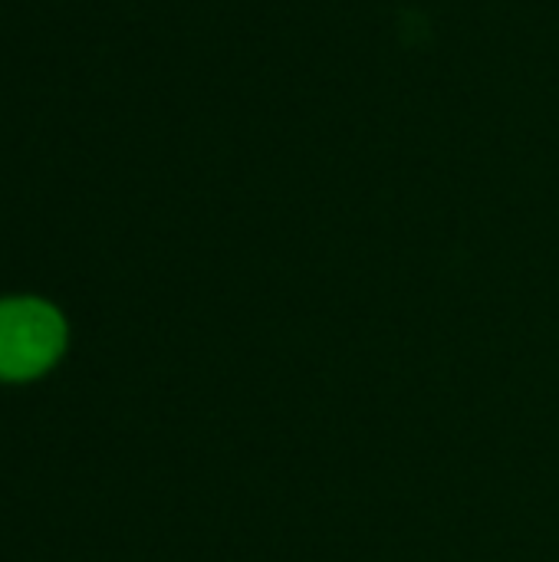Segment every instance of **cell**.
Returning a JSON list of instances; mask_svg holds the SVG:
<instances>
[{
	"mask_svg": "<svg viewBox=\"0 0 559 562\" xmlns=\"http://www.w3.org/2000/svg\"><path fill=\"white\" fill-rule=\"evenodd\" d=\"M66 346L63 316L43 300L0 303V379L26 382L43 375Z\"/></svg>",
	"mask_w": 559,
	"mask_h": 562,
	"instance_id": "cell-1",
	"label": "cell"
}]
</instances>
